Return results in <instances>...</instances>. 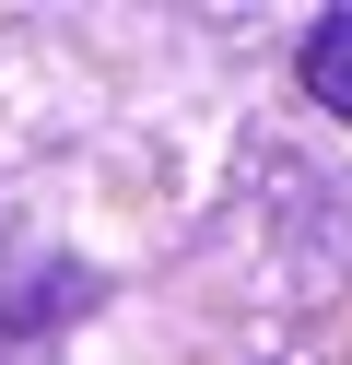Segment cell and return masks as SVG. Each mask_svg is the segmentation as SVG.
<instances>
[{
	"mask_svg": "<svg viewBox=\"0 0 352 365\" xmlns=\"http://www.w3.org/2000/svg\"><path fill=\"white\" fill-rule=\"evenodd\" d=\"M70 294L82 283H70L59 259H12V247H0V330H36V318H59Z\"/></svg>",
	"mask_w": 352,
	"mask_h": 365,
	"instance_id": "obj_1",
	"label": "cell"
},
{
	"mask_svg": "<svg viewBox=\"0 0 352 365\" xmlns=\"http://www.w3.org/2000/svg\"><path fill=\"white\" fill-rule=\"evenodd\" d=\"M305 95H317L329 118H352V0L305 24Z\"/></svg>",
	"mask_w": 352,
	"mask_h": 365,
	"instance_id": "obj_2",
	"label": "cell"
}]
</instances>
